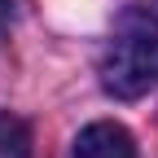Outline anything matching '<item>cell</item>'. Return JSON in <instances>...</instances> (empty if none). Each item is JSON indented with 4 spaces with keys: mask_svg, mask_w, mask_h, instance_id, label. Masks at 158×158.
<instances>
[{
    "mask_svg": "<svg viewBox=\"0 0 158 158\" xmlns=\"http://www.w3.org/2000/svg\"><path fill=\"white\" fill-rule=\"evenodd\" d=\"M101 88L118 101H136L158 88V18L149 9H123L101 48Z\"/></svg>",
    "mask_w": 158,
    "mask_h": 158,
    "instance_id": "obj_1",
    "label": "cell"
},
{
    "mask_svg": "<svg viewBox=\"0 0 158 158\" xmlns=\"http://www.w3.org/2000/svg\"><path fill=\"white\" fill-rule=\"evenodd\" d=\"M70 158H136V145H132V132L123 123L101 118V123H88L75 136Z\"/></svg>",
    "mask_w": 158,
    "mask_h": 158,
    "instance_id": "obj_2",
    "label": "cell"
},
{
    "mask_svg": "<svg viewBox=\"0 0 158 158\" xmlns=\"http://www.w3.org/2000/svg\"><path fill=\"white\" fill-rule=\"evenodd\" d=\"M0 158H31V132L22 118L0 110Z\"/></svg>",
    "mask_w": 158,
    "mask_h": 158,
    "instance_id": "obj_3",
    "label": "cell"
}]
</instances>
